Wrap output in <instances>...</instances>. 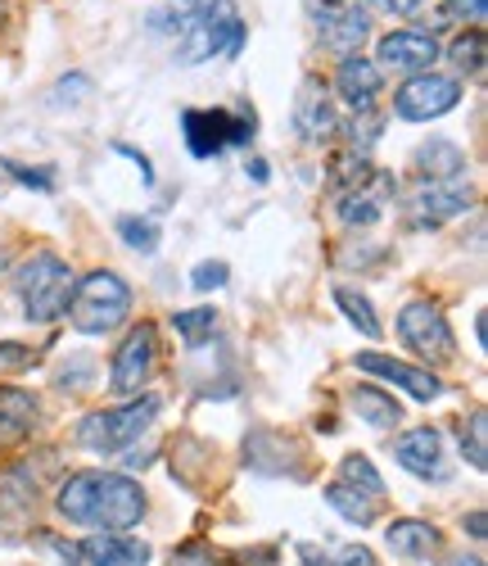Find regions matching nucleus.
Returning <instances> with one entry per match:
<instances>
[{
    "label": "nucleus",
    "mask_w": 488,
    "mask_h": 566,
    "mask_svg": "<svg viewBox=\"0 0 488 566\" xmlns=\"http://www.w3.org/2000/svg\"><path fill=\"white\" fill-rule=\"evenodd\" d=\"M254 136V114H226V109H190L185 114V146L190 155L213 159L226 146H244Z\"/></svg>",
    "instance_id": "obj_7"
},
{
    "label": "nucleus",
    "mask_w": 488,
    "mask_h": 566,
    "mask_svg": "<svg viewBox=\"0 0 488 566\" xmlns=\"http://www.w3.org/2000/svg\"><path fill=\"white\" fill-rule=\"evenodd\" d=\"M240 41H244V23L235 0H204V10L194 14V23L181 32V64H204L213 55H240Z\"/></svg>",
    "instance_id": "obj_4"
},
{
    "label": "nucleus",
    "mask_w": 488,
    "mask_h": 566,
    "mask_svg": "<svg viewBox=\"0 0 488 566\" xmlns=\"http://www.w3.org/2000/svg\"><path fill=\"white\" fill-rule=\"evenodd\" d=\"M32 358H36V354H32L28 345H14V340L0 345V371H19V367H28Z\"/></svg>",
    "instance_id": "obj_35"
},
{
    "label": "nucleus",
    "mask_w": 488,
    "mask_h": 566,
    "mask_svg": "<svg viewBox=\"0 0 488 566\" xmlns=\"http://www.w3.org/2000/svg\"><path fill=\"white\" fill-rule=\"evenodd\" d=\"M349 403H353L358 421H367V427H375V431H389V427H399L403 421V408L394 403V395H384L380 386H358L349 395Z\"/></svg>",
    "instance_id": "obj_22"
},
{
    "label": "nucleus",
    "mask_w": 488,
    "mask_h": 566,
    "mask_svg": "<svg viewBox=\"0 0 488 566\" xmlns=\"http://www.w3.org/2000/svg\"><path fill=\"white\" fill-rule=\"evenodd\" d=\"M444 566H484L479 557H453V562H444Z\"/></svg>",
    "instance_id": "obj_41"
},
{
    "label": "nucleus",
    "mask_w": 488,
    "mask_h": 566,
    "mask_svg": "<svg viewBox=\"0 0 488 566\" xmlns=\"http://www.w3.org/2000/svg\"><path fill=\"white\" fill-rule=\"evenodd\" d=\"M295 127L304 132V140H326L335 132L330 96H326L317 82H304V91H299V101H295Z\"/></svg>",
    "instance_id": "obj_18"
},
{
    "label": "nucleus",
    "mask_w": 488,
    "mask_h": 566,
    "mask_svg": "<svg viewBox=\"0 0 488 566\" xmlns=\"http://www.w3.org/2000/svg\"><path fill=\"white\" fill-rule=\"evenodd\" d=\"M335 200H339V218H344L349 227H371L384 205L394 200V177L371 168L367 159H358V168L339 164L335 172Z\"/></svg>",
    "instance_id": "obj_5"
},
{
    "label": "nucleus",
    "mask_w": 488,
    "mask_h": 566,
    "mask_svg": "<svg viewBox=\"0 0 488 566\" xmlns=\"http://www.w3.org/2000/svg\"><path fill=\"white\" fill-rule=\"evenodd\" d=\"M6 168H10V177H19L23 186H36V191H51V177H45V172H32V168H23V164H14V159H6Z\"/></svg>",
    "instance_id": "obj_36"
},
{
    "label": "nucleus",
    "mask_w": 488,
    "mask_h": 566,
    "mask_svg": "<svg viewBox=\"0 0 488 566\" xmlns=\"http://www.w3.org/2000/svg\"><path fill=\"white\" fill-rule=\"evenodd\" d=\"M60 512L73 526L95 531H131L145 516V494L118 471H77L60 490Z\"/></svg>",
    "instance_id": "obj_1"
},
{
    "label": "nucleus",
    "mask_w": 488,
    "mask_h": 566,
    "mask_svg": "<svg viewBox=\"0 0 488 566\" xmlns=\"http://www.w3.org/2000/svg\"><path fill=\"white\" fill-rule=\"evenodd\" d=\"M250 172H254V181H267V164H263V159H254Z\"/></svg>",
    "instance_id": "obj_40"
},
{
    "label": "nucleus",
    "mask_w": 488,
    "mask_h": 566,
    "mask_svg": "<svg viewBox=\"0 0 488 566\" xmlns=\"http://www.w3.org/2000/svg\"><path fill=\"white\" fill-rule=\"evenodd\" d=\"M159 417V399L145 395V399H131L123 408H105V412H91L82 427H77V440L95 453H118L127 444H136L145 431H150V421Z\"/></svg>",
    "instance_id": "obj_6"
},
{
    "label": "nucleus",
    "mask_w": 488,
    "mask_h": 566,
    "mask_svg": "<svg viewBox=\"0 0 488 566\" xmlns=\"http://www.w3.org/2000/svg\"><path fill=\"white\" fill-rule=\"evenodd\" d=\"M484 440H488V417L475 412V417H470V427L462 431V453H466V462H470L475 471L488 467V444H484Z\"/></svg>",
    "instance_id": "obj_29"
},
{
    "label": "nucleus",
    "mask_w": 488,
    "mask_h": 566,
    "mask_svg": "<svg viewBox=\"0 0 488 566\" xmlns=\"http://www.w3.org/2000/svg\"><path fill=\"white\" fill-rule=\"evenodd\" d=\"M73 286H77L73 268L60 254H51V250L23 259L19 272H14V291L23 300L28 322H55V317H64L68 300H73Z\"/></svg>",
    "instance_id": "obj_2"
},
{
    "label": "nucleus",
    "mask_w": 488,
    "mask_h": 566,
    "mask_svg": "<svg viewBox=\"0 0 488 566\" xmlns=\"http://www.w3.org/2000/svg\"><path fill=\"white\" fill-rule=\"evenodd\" d=\"M335 304L344 308V317L358 326L367 340H380V317L371 313V300H367V295H358V291H349V286H339V291H335Z\"/></svg>",
    "instance_id": "obj_25"
},
{
    "label": "nucleus",
    "mask_w": 488,
    "mask_h": 566,
    "mask_svg": "<svg viewBox=\"0 0 488 566\" xmlns=\"http://www.w3.org/2000/svg\"><path fill=\"white\" fill-rule=\"evenodd\" d=\"M367 6L380 14H412L416 6H425V0H367Z\"/></svg>",
    "instance_id": "obj_38"
},
{
    "label": "nucleus",
    "mask_w": 488,
    "mask_h": 566,
    "mask_svg": "<svg viewBox=\"0 0 488 566\" xmlns=\"http://www.w3.org/2000/svg\"><path fill=\"white\" fill-rule=\"evenodd\" d=\"M86 91H91V77H82V73L64 77V82L51 91V109H64V105H77V101H86Z\"/></svg>",
    "instance_id": "obj_32"
},
{
    "label": "nucleus",
    "mask_w": 488,
    "mask_h": 566,
    "mask_svg": "<svg viewBox=\"0 0 488 566\" xmlns=\"http://www.w3.org/2000/svg\"><path fill=\"white\" fill-rule=\"evenodd\" d=\"M339 481L353 485V490H362L367 499H380V494H384L380 471H375L371 458H362V453H349V458H344V467H339Z\"/></svg>",
    "instance_id": "obj_26"
},
{
    "label": "nucleus",
    "mask_w": 488,
    "mask_h": 566,
    "mask_svg": "<svg viewBox=\"0 0 488 566\" xmlns=\"http://www.w3.org/2000/svg\"><path fill=\"white\" fill-rule=\"evenodd\" d=\"M200 10H204V0H168L163 10L150 14V28L155 32H185Z\"/></svg>",
    "instance_id": "obj_28"
},
{
    "label": "nucleus",
    "mask_w": 488,
    "mask_h": 566,
    "mask_svg": "<svg viewBox=\"0 0 488 566\" xmlns=\"http://www.w3.org/2000/svg\"><path fill=\"white\" fill-rule=\"evenodd\" d=\"M457 105H462V82L457 77H444V73H416L412 82L399 86V96H394V109L407 123L444 118Z\"/></svg>",
    "instance_id": "obj_8"
},
{
    "label": "nucleus",
    "mask_w": 488,
    "mask_h": 566,
    "mask_svg": "<svg viewBox=\"0 0 488 566\" xmlns=\"http://www.w3.org/2000/svg\"><path fill=\"white\" fill-rule=\"evenodd\" d=\"M407 205H412V222L416 227H438V222H448V218L470 209V186L462 177H453V181H421Z\"/></svg>",
    "instance_id": "obj_11"
},
{
    "label": "nucleus",
    "mask_w": 488,
    "mask_h": 566,
    "mask_svg": "<svg viewBox=\"0 0 488 566\" xmlns=\"http://www.w3.org/2000/svg\"><path fill=\"white\" fill-rule=\"evenodd\" d=\"M299 557L308 566H375V553L362 544H339V548H317V544H299Z\"/></svg>",
    "instance_id": "obj_24"
},
{
    "label": "nucleus",
    "mask_w": 488,
    "mask_h": 566,
    "mask_svg": "<svg viewBox=\"0 0 488 566\" xmlns=\"http://www.w3.org/2000/svg\"><path fill=\"white\" fill-rule=\"evenodd\" d=\"M82 557L91 566H150V544H140L123 531H105L82 544Z\"/></svg>",
    "instance_id": "obj_16"
},
{
    "label": "nucleus",
    "mask_w": 488,
    "mask_h": 566,
    "mask_svg": "<svg viewBox=\"0 0 488 566\" xmlns=\"http://www.w3.org/2000/svg\"><path fill=\"white\" fill-rule=\"evenodd\" d=\"M317 36H321L326 51L349 60L367 41V14L353 6V0H317Z\"/></svg>",
    "instance_id": "obj_10"
},
{
    "label": "nucleus",
    "mask_w": 488,
    "mask_h": 566,
    "mask_svg": "<svg viewBox=\"0 0 488 566\" xmlns=\"http://www.w3.org/2000/svg\"><path fill=\"white\" fill-rule=\"evenodd\" d=\"M155 345H159V336H155L150 322H140L136 332L123 340V349L114 358V376H109L118 395H136L145 381H150V371H155Z\"/></svg>",
    "instance_id": "obj_12"
},
{
    "label": "nucleus",
    "mask_w": 488,
    "mask_h": 566,
    "mask_svg": "<svg viewBox=\"0 0 488 566\" xmlns=\"http://www.w3.org/2000/svg\"><path fill=\"white\" fill-rule=\"evenodd\" d=\"M416 172H421V181H453V177H462L466 172V155L453 146V140H425V146L416 150Z\"/></svg>",
    "instance_id": "obj_19"
},
{
    "label": "nucleus",
    "mask_w": 488,
    "mask_h": 566,
    "mask_svg": "<svg viewBox=\"0 0 488 566\" xmlns=\"http://www.w3.org/2000/svg\"><path fill=\"white\" fill-rule=\"evenodd\" d=\"M358 371H371V376H380V381L403 386L412 399H438V395H444V386H438L434 371L412 367V363H399V358H389V354H358Z\"/></svg>",
    "instance_id": "obj_14"
},
{
    "label": "nucleus",
    "mask_w": 488,
    "mask_h": 566,
    "mask_svg": "<svg viewBox=\"0 0 488 566\" xmlns=\"http://www.w3.org/2000/svg\"><path fill=\"white\" fill-rule=\"evenodd\" d=\"M36 427V399L19 386H0V444L23 440Z\"/></svg>",
    "instance_id": "obj_20"
},
{
    "label": "nucleus",
    "mask_w": 488,
    "mask_h": 566,
    "mask_svg": "<svg viewBox=\"0 0 488 566\" xmlns=\"http://www.w3.org/2000/svg\"><path fill=\"white\" fill-rule=\"evenodd\" d=\"M399 336L407 340V349H416L421 358L429 363H448L457 354V340H453V326L448 317L438 313L429 300H412L399 317Z\"/></svg>",
    "instance_id": "obj_9"
},
{
    "label": "nucleus",
    "mask_w": 488,
    "mask_h": 566,
    "mask_svg": "<svg viewBox=\"0 0 488 566\" xmlns=\"http://www.w3.org/2000/svg\"><path fill=\"white\" fill-rule=\"evenodd\" d=\"M375 60L384 69H399V73H429V64L438 60V41L429 32H416V28H399V32L380 36Z\"/></svg>",
    "instance_id": "obj_13"
},
{
    "label": "nucleus",
    "mask_w": 488,
    "mask_h": 566,
    "mask_svg": "<svg viewBox=\"0 0 488 566\" xmlns=\"http://www.w3.org/2000/svg\"><path fill=\"white\" fill-rule=\"evenodd\" d=\"M172 326H177V336H181L190 349H200V345L218 332V313H213V308H190V313H177Z\"/></svg>",
    "instance_id": "obj_27"
},
{
    "label": "nucleus",
    "mask_w": 488,
    "mask_h": 566,
    "mask_svg": "<svg viewBox=\"0 0 488 566\" xmlns=\"http://www.w3.org/2000/svg\"><path fill=\"white\" fill-rule=\"evenodd\" d=\"M380 82H384V77H380V64H371V60H362V55H349L344 64H339V73H335V91H339V96H344L358 114L375 105Z\"/></svg>",
    "instance_id": "obj_17"
},
{
    "label": "nucleus",
    "mask_w": 488,
    "mask_h": 566,
    "mask_svg": "<svg viewBox=\"0 0 488 566\" xmlns=\"http://www.w3.org/2000/svg\"><path fill=\"white\" fill-rule=\"evenodd\" d=\"M394 458H399V462L412 471V476H425V481H444V476H448V462H444V440H438V431H429V427H416V431L399 436Z\"/></svg>",
    "instance_id": "obj_15"
},
{
    "label": "nucleus",
    "mask_w": 488,
    "mask_h": 566,
    "mask_svg": "<svg viewBox=\"0 0 488 566\" xmlns=\"http://www.w3.org/2000/svg\"><path fill=\"white\" fill-rule=\"evenodd\" d=\"M131 313V291L118 272H91L73 286L68 317L82 336H109Z\"/></svg>",
    "instance_id": "obj_3"
},
{
    "label": "nucleus",
    "mask_w": 488,
    "mask_h": 566,
    "mask_svg": "<svg viewBox=\"0 0 488 566\" xmlns=\"http://www.w3.org/2000/svg\"><path fill=\"white\" fill-rule=\"evenodd\" d=\"M375 136H380V118H375L371 109H362V114L349 123V146H353V150H367Z\"/></svg>",
    "instance_id": "obj_33"
},
{
    "label": "nucleus",
    "mask_w": 488,
    "mask_h": 566,
    "mask_svg": "<svg viewBox=\"0 0 488 566\" xmlns=\"http://www.w3.org/2000/svg\"><path fill=\"white\" fill-rule=\"evenodd\" d=\"M470 535L484 539V512H470Z\"/></svg>",
    "instance_id": "obj_39"
},
{
    "label": "nucleus",
    "mask_w": 488,
    "mask_h": 566,
    "mask_svg": "<svg viewBox=\"0 0 488 566\" xmlns=\"http://www.w3.org/2000/svg\"><path fill=\"white\" fill-rule=\"evenodd\" d=\"M448 10L466 23H484V10H488V0H448Z\"/></svg>",
    "instance_id": "obj_37"
},
{
    "label": "nucleus",
    "mask_w": 488,
    "mask_h": 566,
    "mask_svg": "<svg viewBox=\"0 0 488 566\" xmlns=\"http://www.w3.org/2000/svg\"><path fill=\"white\" fill-rule=\"evenodd\" d=\"M194 291H218V286H226V263L218 259V263H200L194 268Z\"/></svg>",
    "instance_id": "obj_34"
},
{
    "label": "nucleus",
    "mask_w": 488,
    "mask_h": 566,
    "mask_svg": "<svg viewBox=\"0 0 488 566\" xmlns=\"http://www.w3.org/2000/svg\"><path fill=\"white\" fill-rule=\"evenodd\" d=\"M118 235H123L131 250H140V254H155L159 250V227L150 218H123L118 222Z\"/></svg>",
    "instance_id": "obj_30"
},
{
    "label": "nucleus",
    "mask_w": 488,
    "mask_h": 566,
    "mask_svg": "<svg viewBox=\"0 0 488 566\" xmlns=\"http://www.w3.org/2000/svg\"><path fill=\"white\" fill-rule=\"evenodd\" d=\"M384 544L394 548L399 557H412V562H421V557H429V553L438 548V531H434L429 522H416V516H403V522H389V531H384Z\"/></svg>",
    "instance_id": "obj_21"
},
{
    "label": "nucleus",
    "mask_w": 488,
    "mask_h": 566,
    "mask_svg": "<svg viewBox=\"0 0 488 566\" xmlns=\"http://www.w3.org/2000/svg\"><path fill=\"white\" fill-rule=\"evenodd\" d=\"M453 60H457V69H484V32L475 28L470 36H457V45H453Z\"/></svg>",
    "instance_id": "obj_31"
},
{
    "label": "nucleus",
    "mask_w": 488,
    "mask_h": 566,
    "mask_svg": "<svg viewBox=\"0 0 488 566\" xmlns=\"http://www.w3.org/2000/svg\"><path fill=\"white\" fill-rule=\"evenodd\" d=\"M326 503L344 516V522H353V526H371L375 522V499H367L362 490H353V485H344V481H335V485H326Z\"/></svg>",
    "instance_id": "obj_23"
}]
</instances>
